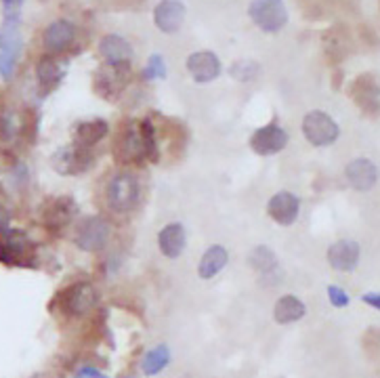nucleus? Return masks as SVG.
<instances>
[{
	"label": "nucleus",
	"mask_w": 380,
	"mask_h": 378,
	"mask_svg": "<svg viewBox=\"0 0 380 378\" xmlns=\"http://www.w3.org/2000/svg\"><path fill=\"white\" fill-rule=\"evenodd\" d=\"M36 248L19 229L0 231V263L7 267H34Z\"/></svg>",
	"instance_id": "f257e3e1"
},
{
	"label": "nucleus",
	"mask_w": 380,
	"mask_h": 378,
	"mask_svg": "<svg viewBox=\"0 0 380 378\" xmlns=\"http://www.w3.org/2000/svg\"><path fill=\"white\" fill-rule=\"evenodd\" d=\"M248 15L254 26L267 34H276L288 23V9L284 0H252Z\"/></svg>",
	"instance_id": "f03ea898"
},
{
	"label": "nucleus",
	"mask_w": 380,
	"mask_h": 378,
	"mask_svg": "<svg viewBox=\"0 0 380 378\" xmlns=\"http://www.w3.org/2000/svg\"><path fill=\"white\" fill-rule=\"evenodd\" d=\"M303 135L315 147H328L339 139L341 129L330 114L315 110L303 118Z\"/></svg>",
	"instance_id": "7ed1b4c3"
},
{
	"label": "nucleus",
	"mask_w": 380,
	"mask_h": 378,
	"mask_svg": "<svg viewBox=\"0 0 380 378\" xmlns=\"http://www.w3.org/2000/svg\"><path fill=\"white\" fill-rule=\"evenodd\" d=\"M105 196H107V204H110L114 210L129 212L139 204L141 187H139V181L133 175L120 173L110 183H107Z\"/></svg>",
	"instance_id": "20e7f679"
},
{
	"label": "nucleus",
	"mask_w": 380,
	"mask_h": 378,
	"mask_svg": "<svg viewBox=\"0 0 380 378\" xmlns=\"http://www.w3.org/2000/svg\"><path fill=\"white\" fill-rule=\"evenodd\" d=\"M110 240V223L101 217H88L76 227L74 242L84 252H99Z\"/></svg>",
	"instance_id": "39448f33"
},
{
	"label": "nucleus",
	"mask_w": 380,
	"mask_h": 378,
	"mask_svg": "<svg viewBox=\"0 0 380 378\" xmlns=\"http://www.w3.org/2000/svg\"><path fill=\"white\" fill-rule=\"evenodd\" d=\"M93 164V153L88 147L82 145H68L55 151L53 155V167L59 175H82Z\"/></svg>",
	"instance_id": "423d86ee"
},
{
	"label": "nucleus",
	"mask_w": 380,
	"mask_h": 378,
	"mask_svg": "<svg viewBox=\"0 0 380 378\" xmlns=\"http://www.w3.org/2000/svg\"><path fill=\"white\" fill-rule=\"evenodd\" d=\"M97 303H99V294L95 286L88 282H78L61 294V307L74 317H84L97 307Z\"/></svg>",
	"instance_id": "0eeeda50"
},
{
	"label": "nucleus",
	"mask_w": 380,
	"mask_h": 378,
	"mask_svg": "<svg viewBox=\"0 0 380 378\" xmlns=\"http://www.w3.org/2000/svg\"><path fill=\"white\" fill-rule=\"evenodd\" d=\"M286 145H288V133L276 122L256 129L250 137V149L258 155L280 153Z\"/></svg>",
	"instance_id": "6e6552de"
},
{
	"label": "nucleus",
	"mask_w": 380,
	"mask_h": 378,
	"mask_svg": "<svg viewBox=\"0 0 380 378\" xmlns=\"http://www.w3.org/2000/svg\"><path fill=\"white\" fill-rule=\"evenodd\" d=\"M267 212L278 225L290 227L298 219L301 200L292 191H278L276 196H271V200L267 202Z\"/></svg>",
	"instance_id": "1a4fd4ad"
},
{
	"label": "nucleus",
	"mask_w": 380,
	"mask_h": 378,
	"mask_svg": "<svg viewBox=\"0 0 380 378\" xmlns=\"http://www.w3.org/2000/svg\"><path fill=\"white\" fill-rule=\"evenodd\" d=\"M187 72L196 82L206 84V82H212L219 78L221 62L212 50H198L187 57Z\"/></svg>",
	"instance_id": "9d476101"
},
{
	"label": "nucleus",
	"mask_w": 380,
	"mask_h": 378,
	"mask_svg": "<svg viewBox=\"0 0 380 378\" xmlns=\"http://www.w3.org/2000/svg\"><path fill=\"white\" fill-rule=\"evenodd\" d=\"M126 80H129V64L105 66L95 76V91L105 99H114L124 88Z\"/></svg>",
	"instance_id": "9b49d317"
},
{
	"label": "nucleus",
	"mask_w": 380,
	"mask_h": 378,
	"mask_svg": "<svg viewBox=\"0 0 380 378\" xmlns=\"http://www.w3.org/2000/svg\"><path fill=\"white\" fill-rule=\"evenodd\" d=\"M185 21V5L179 0H162L153 11V23L160 32L175 34Z\"/></svg>",
	"instance_id": "f8f14e48"
},
{
	"label": "nucleus",
	"mask_w": 380,
	"mask_h": 378,
	"mask_svg": "<svg viewBox=\"0 0 380 378\" xmlns=\"http://www.w3.org/2000/svg\"><path fill=\"white\" fill-rule=\"evenodd\" d=\"M361 248L355 240H339L330 246L328 250V263L343 274L355 272V267L359 265Z\"/></svg>",
	"instance_id": "ddd939ff"
},
{
	"label": "nucleus",
	"mask_w": 380,
	"mask_h": 378,
	"mask_svg": "<svg viewBox=\"0 0 380 378\" xmlns=\"http://www.w3.org/2000/svg\"><path fill=\"white\" fill-rule=\"evenodd\" d=\"M345 177L349 185L357 191H370L378 183V167L368 158H357L349 162L345 169Z\"/></svg>",
	"instance_id": "4468645a"
},
{
	"label": "nucleus",
	"mask_w": 380,
	"mask_h": 378,
	"mask_svg": "<svg viewBox=\"0 0 380 378\" xmlns=\"http://www.w3.org/2000/svg\"><path fill=\"white\" fill-rule=\"evenodd\" d=\"M99 55L107 66H120L133 59V46L120 34H107L99 42Z\"/></svg>",
	"instance_id": "2eb2a0df"
},
{
	"label": "nucleus",
	"mask_w": 380,
	"mask_h": 378,
	"mask_svg": "<svg viewBox=\"0 0 380 378\" xmlns=\"http://www.w3.org/2000/svg\"><path fill=\"white\" fill-rule=\"evenodd\" d=\"M74 38H76V28L70 21L59 19V21H53L44 30L42 44L50 55H61V53L74 42Z\"/></svg>",
	"instance_id": "dca6fc26"
},
{
	"label": "nucleus",
	"mask_w": 380,
	"mask_h": 378,
	"mask_svg": "<svg viewBox=\"0 0 380 378\" xmlns=\"http://www.w3.org/2000/svg\"><path fill=\"white\" fill-rule=\"evenodd\" d=\"M116 153H118V160L126 162V164H139V162H143L145 151H143L139 129L135 124H129L126 131L122 129L120 139L116 143Z\"/></svg>",
	"instance_id": "f3484780"
},
{
	"label": "nucleus",
	"mask_w": 380,
	"mask_h": 378,
	"mask_svg": "<svg viewBox=\"0 0 380 378\" xmlns=\"http://www.w3.org/2000/svg\"><path fill=\"white\" fill-rule=\"evenodd\" d=\"M23 48V36L19 30V11L5 13V21L0 26V53H9L19 59V53Z\"/></svg>",
	"instance_id": "a211bd4d"
},
{
	"label": "nucleus",
	"mask_w": 380,
	"mask_h": 378,
	"mask_svg": "<svg viewBox=\"0 0 380 378\" xmlns=\"http://www.w3.org/2000/svg\"><path fill=\"white\" fill-rule=\"evenodd\" d=\"M187 244L185 227L181 223H171L158 234V246L167 258H177L183 254Z\"/></svg>",
	"instance_id": "6ab92c4d"
},
{
	"label": "nucleus",
	"mask_w": 380,
	"mask_h": 378,
	"mask_svg": "<svg viewBox=\"0 0 380 378\" xmlns=\"http://www.w3.org/2000/svg\"><path fill=\"white\" fill-rule=\"evenodd\" d=\"M229 263V252L219 246V244H214L210 246L202 258H200V265H198V276L202 280H212L214 276H219L221 274V269Z\"/></svg>",
	"instance_id": "aec40b11"
},
{
	"label": "nucleus",
	"mask_w": 380,
	"mask_h": 378,
	"mask_svg": "<svg viewBox=\"0 0 380 378\" xmlns=\"http://www.w3.org/2000/svg\"><path fill=\"white\" fill-rule=\"evenodd\" d=\"M76 214V202L72 198H55L44 210V221L50 227H64Z\"/></svg>",
	"instance_id": "412c9836"
},
{
	"label": "nucleus",
	"mask_w": 380,
	"mask_h": 378,
	"mask_svg": "<svg viewBox=\"0 0 380 378\" xmlns=\"http://www.w3.org/2000/svg\"><path fill=\"white\" fill-rule=\"evenodd\" d=\"M305 313H307L305 303L294 294H286V296L278 299V303L274 307V319H276V323H282V326L298 321L301 317H305Z\"/></svg>",
	"instance_id": "4be33fe9"
},
{
	"label": "nucleus",
	"mask_w": 380,
	"mask_h": 378,
	"mask_svg": "<svg viewBox=\"0 0 380 378\" xmlns=\"http://www.w3.org/2000/svg\"><path fill=\"white\" fill-rule=\"evenodd\" d=\"M107 133H110V124H107L105 120H101V118L86 120L74 129V143L82 145V147H91V145L99 143Z\"/></svg>",
	"instance_id": "5701e85b"
},
{
	"label": "nucleus",
	"mask_w": 380,
	"mask_h": 378,
	"mask_svg": "<svg viewBox=\"0 0 380 378\" xmlns=\"http://www.w3.org/2000/svg\"><path fill=\"white\" fill-rule=\"evenodd\" d=\"M64 76H66V64H59L55 57H44L36 66V78L44 91H53L61 82Z\"/></svg>",
	"instance_id": "b1692460"
},
{
	"label": "nucleus",
	"mask_w": 380,
	"mask_h": 378,
	"mask_svg": "<svg viewBox=\"0 0 380 378\" xmlns=\"http://www.w3.org/2000/svg\"><path fill=\"white\" fill-rule=\"evenodd\" d=\"M353 99L370 112H378V84H374L372 76H363L353 86Z\"/></svg>",
	"instance_id": "393cba45"
},
{
	"label": "nucleus",
	"mask_w": 380,
	"mask_h": 378,
	"mask_svg": "<svg viewBox=\"0 0 380 378\" xmlns=\"http://www.w3.org/2000/svg\"><path fill=\"white\" fill-rule=\"evenodd\" d=\"M171 363V349L167 345H158L153 349H149L145 355H143V374L145 376H155L164 370L167 366Z\"/></svg>",
	"instance_id": "a878e982"
},
{
	"label": "nucleus",
	"mask_w": 380,
	"mask_h": 378,
	"mask_svg": "<svg viewBox=\"0 0 380 378\" xmlns=\"http://www.w3.org/2000/svg\"><path fill=\"white\" fill-rule=\"evenodd\" d=\"M248 263H250V267L254 269V272H258L260 276H269V274L276 272L278 256L269 246H256V248H252V252L248 256Z\"/></svg>",
	"instance_id": "bb28decb"
},
{
	"label": "nucleus",
	"mask_w": 380,
	"mask_h": 378,
	"mask_svg": "<svg viewBox=\"0 0 380 378\" xmlns=\"http://www.w3.org/2000/svg\"><path fill=\"white\" fill-rule=\"evenodd\" d=\"M139 135H141V143H143V151L147 155V160L151 162H158L160 160V149H158V135H155V129L151 124V120H141L139 122Z\"/></svg>",
	"instance_id": "cd10ccee"
},
{
	"label": "nucleus",
	"mask_w": 380,
	"mask_h": 378,
	"mask_svg": "<svg viewBox=\"0 0 380 378\" xmlns=\"http://www.w3.org/2000/svg\"><path fill=\"white\" fill-rule=\"evenodd\" d=\"M143 78L145 80H162V78H167V64H164V59H162V55H151L149 57V62H147V66H145V70H143Z\"/></svg>",
	"instance_id": "c85d7f7f"
},
{
	"label": "nucleus",
	"mask_w": 380,
	"mask_h": 378,
	"mask_svg": "<svg viewBox=\"0 0 380 378\" xmlns=\"http://www.w3.org/2000/svg\"><path fill=\"white\" fill-rule=\"evenodd\" d=\"M258 70H260V68H258L256 64H252V62H238V64L231 66V76H234L236 80L248 82V80H252V78L258 76Z\"/></svg>",
	"instance_id": "c756f323"
},
{
	"label": "nucleus",
	"mask_w": 380,
	"mask_h": 378,
	"mask_svg": "<svg viewBox=\"0 0 380 378\" xmlns=\"http://www.w3.org/2000/svg\"><path fill=\"white\" fill-rule=\"evenodd\" d=\"M17 122L11 114H3L0 116V139L3 141H13L17 135Z\"/></svg>",
	"instance_id": "7c9ffc66"
},
{
	"label": "nucleus",
	"mask_w": 380,
	"mask_h": 378,
	"mask_svg": "<svg viewBox=\"0 0 380 378\" xmlns=\"http://www.w3.org/2000/svg\"><path fill=\"white\" fill-rule=\"evenodd\" d=\"M15 68H17V57L9 55V53H0V78L11 80L15 76Z\"/></svg>",
	"instance_id": "2f4dec72"
},
{
	"label": "nucleus",
	"mask_w": 380,
	"mask_h": 378,
	"mask_svg": "<svg viewBox=\"0 0 380 378\" xmlns=\"http://www.w3.org/2000/svg\"><path fill=\"white\" fill-rule=\"evenodd\" d=\"M328 299H330V303L336 307V309H343V307H349V303H351V299H349V294L341 288V286H336V284H332V286H328Z\"/></svg>",
	"instance_id": "473e14b6"
},
{
	"label": "nucleus",
	"mask_w": 380,
	"mask_h": 378,
	"mask_svg": "<svg viewBox=\"0 0 380 378\" xmlns=\"http://www.w3.org/2000/svg\"><path fill=\"white\" fill-rule=\"evenodd\" d=\"M101 372L97 368H91V366H84L76 372V378H99Z\"/></svg>",
	"instance_id": "72a5a7b5"
},
{
	"label": "nucleus",
	"mask_w": 380,
	"mask_h": 378,
	"mask_svg": "<svg viewBox=\"0 0 380 378\" xmlns=\"http://www.w3.org/2000/svg\"><path fill=\"white\" fill-rule=\"evenodd\" d=\"M11 227V214L7 212V208L0 204V231H5Z\"/></svg>",
	"instance_id": "f704fd0d"
},
{
	"label": "nucleus",
	"mask_w": 380,
	"mask_h": 378,
	"mask_svg": "<svg viewBox=\"0 0 380 378\" xmlns=\"http://www.w3.org/2000/svg\"><path fill=\"white\" fill-rule=\"evenodd\" d=\"M361 301L368 303V305H370L372 309H376V311L380 309V296H378V292H368V294L361 296Z\"/></svg>",
	"instance_id": "c9c22d12"
},
{
	"label": "nucleus",
	"mask_w": 380,
	"mask_h": 378,
	"mask_svg": "<svg viewBox=\"0 0 380 378\" xmlns=\"http://www.w3.org/2000/svg\"><path fill=\"white\" fill-rule=\"evenodd\" d=\"M3 5H5V13H15L23 5V0H3Z\"/></svg>",
	"instance_id": "e433bc0d"
},
{
	"label": "nucleus",
	"mask_w": 380,
	"mask_h": 378,
	"mask_svg": "<svg viewBox=\"0 0 380 378\" xmlns=\"http://www.w3.org/2000/svg\"><path fill=\"white\" fill-rule=\"evenodd\" d=\"M32 378H53L50 374H36V376H32Z\"/></svg>",
	"instance_id": "4c0bfd02"
},
{
	"label": "nucleus",
	"mask_w": 380,
	"mask_h": 378,
	"mask_svg": "<svg viewBox=\"0 0 380 378\" xmlns=\"http://www.w3.org/2000/svg\"><path fill=\"white\" fill-rule=\"evenodd\" d=\"M99 378H107V376H103V374H101V376H99Z\"/></svg>",
	"instance_id": "58836bf2"
}]
</instances>
